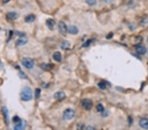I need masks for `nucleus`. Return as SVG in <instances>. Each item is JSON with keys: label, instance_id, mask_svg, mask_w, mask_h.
<instances>
[{"label": "nucleus", "instance_id": "nucleus-3", "mask_svg": "<svg viewBox=\"0 0 148 130\" xmlns=\"http://www.w3.org/2000/svg\"><path fill=\"white\" fill-rule=\"evenodd\" d=\"M21 63L22 65H23L24 66L28 69L33 68L34 65V63L33 61V60L30 59V58H23Z\"/></svg>", "mask_w": 148, "mask_h": 130}, {"label": "nucleus", "instance_id": "nucleus-6", "mask_svg": "<svg viewBox=\"0 0 148 130\" xmlns=\"http://www.w3.org/2000/svg\"><path fill=\"white\" fill-rule=\"evenodd\" d=\"M6 17L8 20H16V18H18V15L16 12H9L6 14Z\"/></svg>", "mask_w": 148, "mask_h": 130}, {"label": "nucleus", "instance_id": "nucleus-7", "mask_svg": "<svg viewBox=\"0 0 148 130\" xmlns=\"http://www.w3.org/2000/svg\"><path fill=\"white\" fill-rule=\"evenodd\" d=\"M136 50L137 51L138 53H139L140 55H145L147 52L146 48L141 45H138V46L136 47Z\"/></svg>", "mask_w": 148, "mask_h": 130}, {"label": "nucleus", "instance_id": "nucleus-9", "mask_svg": "<svg viewBox=\"0 0 148 130\" xmlns=\"http://www.w3.org/2000/svg\"><path fill=\"white\" fill-rule=\"evenodd\" d=\"M46 24H47V27L49 28L51 30H53L55 27V22L54 20L51 19V18H48L46 20Z\"/></svg>", "mask_w": 148, "mask_h": 130}, {"label": "nucleus", "instance_id": "nucleus-17", "mask_svg": "<svg viewBox=\"0 0 148 130\" xmlns=\"http://www.w3.org/2000/svg\"><path fill=\"white\" fill-rule=\"evenodd\" d=\"M69 47H70V43L67 41H63L61 45V47L62 49H68Z\"/></svg>", "mask_w": 148, "mask_h": 130}, {"label": "nucleus", "instance_id": "nucleus-13", "mask_svg": "<svg viewBox=\"0 0 148 130\" xmlns=\"http://www.w3.org/2000/svg\"><path fill=\"white\" fill-rule=\"evenodd\" d=\"M2 111H3V113L4 117H5V122L7 123V125H9V114H8V110L6 107H3L2 108Z\"/></svg>", "mask_w": 148, "mask_h": 130}, {"label": "nucleus", "instance_id": "nucleus-21", "mask_svg": "<svg viewBox=\"0 0 148 130\" xmlns=\"http://www.w3.org/2000/svg\"><path fill=\"white\" fill-rule=\"evenodd\" d=\"M98 86L100 89H105L106 88V85H105V82H103V81H100L99 83H98Z\"/></svg>", "mask_w": 148, "mask_h": 130}, {"label": "nucleus", "instance_id": "nucleus-26", "mask_svg": "<svg viewBox=\"0 0 148 130\" xmlns=\"http://www.w3.org/2000/svg\"><path fill=\"white\" fill-rule=\"evenodd\" d=\"M90 129H92V130H94V128H93V127H91V126H88L86 128V130H90Z\"/></svg>", "mask_w": 148, "mask_h": 130}, {"label": "nucleus", "instance_id": "nucleus-19", "mask_svg": "<svg viewBox=\"0 0 148 130\" xmlns=\"http://www.w3.org/2000/svg\"><path fill=\"white\" fill-rule=\"evenodd\" d=\"M96 108H97V110L99 112H102L104 111V107L102 104H98L96 107Z\"/></svg>", "mask_w": 148, "mask_h": 130}, {"label": "nucleus", "instance_id": "nucleus-5", "mask_svg": "<svg viewBox=\"0 0 148 130\" xmlns=\"http://www.w3.org/2000/svg\"><path fill=\"white\" fill-rule=\"evenodd\" d=\"M82 106L85 110H90L93 107V102L90 99H84L82 101Z\"/></svg>", "mask_w": 148, "mask_h": 130}, {"label": "nucleus", "instance_id": "nucleus-24", "mask_svg": "<svg viewBox=\"0 0 148 130\" xmlns=\"http://www.w3.org/2000/svg\"><path fill=\"white\" fill-rule=\"evenodd\" d=\"M92 42H93V40H88L86 42V43H84L83 47H88V46H89V45H90L91 43H92Z\"/></svg>", "mask_w": 148, "mask_h": 130}, {"label": "nucleus", "instance_id": "nucleus-23", "mask_svg": "<svg viewBox=\"0 0 148 130\" xmlns=\"http://www.w3.org/2000/svg\"><path fill=\"white\" fill-rule=\"evenodd\" d=\"M13 121L14 122V123H16V124H17V123H18L19 122L21 121V120L19 118V117H18V116H14V117L13 118Z\"/></svg>", "mask_w": 148, "mask_h": 130}, {"label": "nucleus", "instance_id": "nucleus-11", "mask_svg": "<svg viewBox=\"0 0 148 130\" xmlns=\"http://www.w3.org/2000/svg\"><path fill=\"white\" fill-rule=\"evenodd\" d=\"M25 122L22 121L21 120L20 122H19L18 123H17L14 127V130H23L25 128Z\"/></svg>", "mask_w": 148, "mask_h": 130}, {"label": "nucleus", "instance_id": "nucleus-25", "mask_svg": "<svg viewBox=\"0 0 148 130\" xmlns=\"http://www.w3.org/2000/svg\"><path fill=\"white\" fill-rule=\"evenodd\" d=\"M1 1H2V2L3 3H8V2H9L10 0H1Z\"/></svg>", "mask_w": 148, "mask_h": 130}, {"label": "nucleus", "instance_id": "nucleus-10", "mask_svg": "<svg viewBox=\"0 0 148 130\" xmlns=\"http://www.w3.org/2000/svg\"><path fill=\"white\" fill-rule=\"evenodd\" d=\"M65 97H66V95H65L63 92H61V91L56 92L54 94L55 99H56L57 100H59V101L64 99Z\"/></svg>", "mask_w": 148, "mask_h": 130}, {"label": "nucleus", "instance_id": "nucleus-18", "mask_svg": "<svg viewBox=\"0 0 148 130\" xmlns=\"http://www.w3.org/2000/svg\"><path fill=\"white\" fill-rule=\"evenodd\" d=\"M35 20V16L33 14H30L25 18V21L26 22H32Z\"/></svg>", "mask_w": 148, "mask_h": 130}, {"label": "nucleus", "instance_id": "nucleus-4", "mask_svg": "<svg viewBox=\"0 0 148 130\" xmlns=\"http://www.w3.org/2000/svg\"><path fill=\"white\" fill-rule=\"evenodd\" d=\"M58 28H59V31L60 34L63 36H66L69 29L67 28V24L63 21H60L59 22Z\"/></svg>", "mask_w": 148, "mask_h": 130}, {"label": "nucleus", "instance_id": "nucleus-14", "mask_svg": "<svg viewBox=\"0 0 148 130\" xmlns=\"http://www.w3.org/2000/svg\"><path fill=\"white\" fill-rule=\"evenodd\" d=\"M53 59L57 62H61L62 60V55L60 52H55L53 55Z\"/></svg>", "mask_w": 148, "mask_h": 130}, {"label": "nucleus", "instance_id": "nucleus-20", "mask_svg": "<svg viewBox=\"0 0 148 130\" xmlns=\"http://www.w3.org/2000/svg\"><path fill=\"white\" fill-rule=\"evenodd\" d=\"M85 1L89 5H94L97 3V0H85Z\"/></svg>", "mask_w": 148, "mask_h": 130}, {"label": "nucleus", "instance_id": "nucleus-16", "mask_svg": "<svg viewBox=\"0 0 148 130\" xmlns=\"http://www.w3.org/2000/svg\"><path fill=\"white\" fill-rule=\"evenodd\" d=\"M53 68V65L51 64H42V68L45 70H49Z\"/></svg>", "mask_w": 148, "mask_h": 130}, {"label": "nucleus", "instance_id": "nucleus-2", "mask_svg": "<svg viewBox=\"0 0 148 130\" xmlns=\"http://www.w3.org/2000/svg\"><path fill=\"white\" fill-rule=\"evenodd\" d=\"M75 116V112L71 108H67L63 112V118L67 120H72Z\"/></svg>", "mask_w": 148, "mask_h": 130}, {"label": "nucleus", "instance_id": "nucleus-1", "mask_svg": "<svg viewBox=\"0 0 148 130\" xmlns=\"http://www.w3.org/2000/svg\"><path fill=\"white\" fill-rule=\"evenodd\" d=\"M20 98L24 101H30L32 98V91L29 87H24L20 93Z\"/></svg>", "mask_w": 148, "mask_h": 130}, {"label": "nucleus", "instance_id": "nucleus-12", "mask_svg": "<svg viewBox=\"0 0 148 130\" xmlns=\"http://www.w3.org/2000/svg\"><path fill=\"white\" fill-rule=\"evenodd\" d=\"M26 43H27V39L26 38H24V37H22V36L20 38H18L16 42V45H19V46L25 45Z\"/></svg>", "mask_w": 148, "mask_h": 130}, {"label": "nucleus", "instance_id": "nucleus-22", "mask_svg": "<svg viewBox=\"0 0 148 130\" xmlns=\"http://www.w3.org/2000/svg\"><path fill=\"white\" fill-rule=\"evenodd\" d=\"M40 93H41V90L40 89L38 88L36 89V93H35V96H36V99H38L40 96Z\"/></svg>", "mask_w": 148, "mask_h": 130}, {"label": "nucleus", "instance_id": "nucleus-8", "mask_svg": "<svg viewBox=\"0 0 148 130\" xmlns=\"http://www.w3.org/2000/svg\"><path fill=\"white\" fill-rule=\"evenodd\" d=\"M140 126L143 129H148V118H142L139 122Z\"/></svg>", "mask_w": 148, "mask_h": 130}, {"label": "nucleus", "instance_id": "nucleus-15", "mask_svg": "<svg viewBox=\"0 0 148 130\" xmlns=\"http://www.w3.org/2000/svg\"><path fill=\"white\" fill-rule=\"evenodd\" d=\"M68 32L71 34H77L78 32V28L76 27V26H71L68 30Z\"/></svg>", "mask_w": 148, "mask_h": 130}]
</instances>
